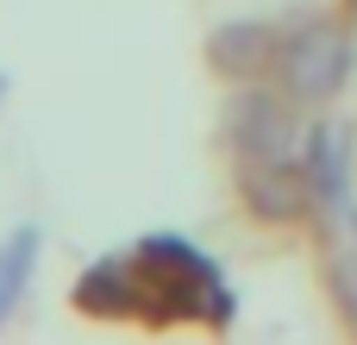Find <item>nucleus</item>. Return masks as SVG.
Masks as SVG:
<instances>
[{
  "label": "nucleus",
  "instance_id": "f257e3e1",
  "mask_svg": "<svg viewBox=\"0 0 357 345\" xmlns=\"http://www.w3.org/2000/svg\"><path fill=\"white\" fill-rule=\"evenodd\" d=\"M132 264H138V295H144L151 321H207V327L232 321V289H226L220 264L201 245H188L182 233L138 239Z\"/></svg>",
  "mask_w": 357,
  "mask_h": 345
},
{
  "label": "nucleus",
  "instance_id": "f03ea898",
  "mask_svg": "<svg viewBox=\"0 0 357 345\" xmlns=\"http://www.w3.org/2000/svg\"><path fill=\"white\" fill-rule=\"evenodd\" d=\"M351 31L339 19H301L295 31H282L276 50V88L301 107H333L351 82Z\"/></svg>",
  "mask_w": 357,
  "mask_h": 345
},
{
  "label": "nucleus",
  "instance_id": "7ed1b4c3",
  "mask_svg": "<svg viewBox=\"0 0 357 345\" xmlns=\"http://www.w3.org/2000/svg\"><path fill=\"white\" fill-rule=\"evenodd\" d=\"M220 138L238 151V163H276V157H301V101H289L282 88L238 82V94L220 113Z\"/></svg>",
  "mask_w": 357,
  "mask_h": 345
},
{
  "label": "nucleus",
  "instance_id": "20e7f679",
  "mask_svg": "<svg viewBox=\"0 0 357 345\" xmlns=\"http://www.w3.org/2000/svg\"><path fill=\"white\" fill-rule=\"evenodd\" d=\"M301 170H307V189H314V214L345 220V226L357 233V207H351V132H345L339 119L307 126V138H301Z\"/></svg>",
  "mask_w": 357,
  "mask_h": 345
},
{
  "label": "nucleus",
  "instance_id": "39448f33",
  "mask_svg": "<svg viewBox=\"0 0 357 345\" xmlns=\"http://www.w3.org/2000/svg\"><path fill=\"white\" fill-rule=\"evenodd\" d=\"M238 195H245V214H251V220H264V226H289V220L314 214V189H307L301 157L238 163Z\"/></svg>",
  "mask_w": 357,
  "mask_h": 345
},
{
  "label": "nucleus",
  "instance_id": "423d86ee",
  "mask_svg": "<svg viewBox=\"0 0 357 345\" xmlns=\"http://www.w3.org/2000/svg\"><path fill=\"white\" fill-rule=\"evenodd\" d=\"M276 50H282V31L270 19H226L207 31V63L226 75V82H257V75H276Z\"/></svg>",
  "mask_w": 357,
  "mask_h": 345
},
{
  "label": "nucleus",
  "instance_id": "0eeeda50",
  "mask_svg": "<svg viewBox=\"0 0 357 345\" xmlns=\"http://www.w3.org/2000/svg\"><path fill=\"white\" fill-rule=\"evenodd\" d=\"M75 308L94 314V321H126V314H144V295H138V264L132 258H94L82 277H75Z\"/></svg>",
  "mask_w": 357,
  "mask_h": 345
},
{
  "label": "nucleus",
  "instance_id": "6e6552de",
  "mask_svg": "<svg viewBox=\"0 0 357 345\" xmlns=\"http://www.w3.org/2000/svg\"><path fill=\"white\" fill-rule=\"evenodd\" d=\"M31 270H38V226H19V233L0 245V327H6V321H13V308L25 302Z\"/></svg>",
  "mask_w": 357,
  "mask_h": 345
},
{
  "label": "nucleus",
  "instance_id": "1a4fd4ad",
  "mask_svg": "<svg viewBox=\"0 0 357 345\" xmlns=\"http://www.w3.org/2000/svg\"><path fill=\"white\" fill-rule=\"evenodd\" d=\"M326 295H333L339 321H345V327L357 333V245L333 251V264H326Z\"/></svg>",
  "mask_w": 357,
  "mask_h": 345
},
{
  "label": "nucleus",
  "instance_id": "9d476101",
  "mask_svg": "<svg viewBox=\"0 0 357 345\" xmlns=\"http://www.w3.org/2000/svg\"><path fill=\"white\" fill-rule=\"evenodd\" d=\"M0 94H6V75H0Z\"/></svg>",
  "mask_w": 357,
  "mask_h": 345
},
{
  "label": "nucleus",
  "instance_id": "9b49d317",
  "mask_svg": "<svg viewBox=\"0 0 357 345\" xmlns=\"http://www.w3.org/2000/svg\"><path fill=\"white\" fill-rule=\"evenodd\" d=\"M351 6H357V0H351Z\"/></svg>",
  "mask_w": 357,
  "mask_h": 345
}]
</instances>
